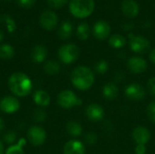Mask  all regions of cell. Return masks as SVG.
I'll return each mask as SVG.
<instances>
[{
	"label": "cell",
	"mask_w": 155,
	"mask_h": 154,
	"mask_svg": "<svg viewBox=\"0 0 155 154\" xmlns=\"http://www.w3.org/2000/svg\"><path fill=\"white\" fill-rule=\"evenodd\" d=\"M8 87L11 93L17 97L27 96L33 88L30 77L22 72H15L8 78Z\"/></svg>",
	"instance_id": "1"
},
{
	"label": "cell",
	"mask_w": 155,
	"mask_h": 154,
	"mask_svg": "<svg viewBox=\"0 0 155 154\" xmlns=\"http://www.w3.org/2000/svg\"><path fill=\"white\" fill-rule=\"evenodd\" d=\"M71 82L76 89L86 91L94 84V74L87 66L80 65L73 70L71 74Z\"/></svg>",
	"instance_id": "2"
},
{
	"label": "cell",
	"mask_w": 155,
	"mask_h": 154,
	"mask_svg": "<svg viewBox=\"0 0 155 154\" xmlns=\"http://www.w3.org/2000/svg\"><path fill=\"white\" fill-rule=\"evenodd\" d=\"M94 0H71L69 2V11L76 18H86L94 10Z\"/></svg>",
	"instance_id": "3"
},
{
	"label": "cell",
	"mask_w": 155,
	"mask_h": 154,
	"mask_svg": "<svg viewBox=\"0 0 155 154\" xmlns=\"http://www.w3.org/2000/svg\"><path fill=\"white\" fill-rule=\"evenodd\" d=\"M80 55V49L74 44H65L58 49V57L65 64L74 63Z\"/></svg>",
	"instance_id": "4"
},
{
	"label": "cell",
	"mask_w": 155,
	"mask_h": 154,
	"mask_svg": "<svg viewBox=\"0 0 155 154\" xmlns=\"http://www.w3.org/2000/svg\"><path fill=\"white\" fill-rule=\"evenodd\" d=\"M57 103L64 109H71L74 106L81 105L82 101L73 91L64 90L57 96Z\"/></svg>",
	"instance_id": "5"
},
{
	"label": "cell",
	"mask_w": 155,
	"mask_h": 154,
	"mask_svg": "<svg viewBox=\"0 0 155 154\" xmlns=\"http://www.w3.org/2000/svg\"><path fill=\"white\" fill-rule=\"evenodd\" d=\"M27 141L35 147L43 145L46 140V132L45 130L38 125L31 126L26 133Z\"/></svg>",
	"instance_id": "6"
},
{
	"label": "cell",
	"mask_w": 155,
	"mask_h": 154,
	"mask_svg": "<svg viewBox=\"0 0 155 154\" xmlns=\"http://www.w3.org/2000/svg\"><path fill=\"white\" fill-rule=\"evenodd\" d=\"M130 37V48L133 52L136 54H144L148 52L151 48L150 41L140 35H134L133 34H129Z\"/></svg>",
	"instance_id": "7"
},
{
	"label": "cell",
	"mask_w": 155,
	"mask_h": 154,
	"mask_svg": "<svg viewBox=\"0 0 155 154\" xmlns=\"http://www.w3.org/2000/svg\"><path fill=\"white\" fill-rule=\"evenodd\" d=\"M20 109V103L15 96L7 95L0 100V111L4 113L11 114Z\"/></svg>",
	"instance_id": "8"
},
{
	"label": "cell",
	"mask_w": 155,
	"mask_h": 154,
	"mask_svg": "<svg viewBox=\"0 0 155 154\" xmlns=\"http://www.w3.org/2000/svg\"><path fill=\"white\" fill-rule=\"evenodd\" d=\"M39 24L44 29L51 31L57 26L58 15L52 10H46L41 14L39 18Z\"/></svg>",
	"instance_id": "9"
},
{
	"label": "cell",
	"mask_w": 155,
	"mask_h": 154,
	"mask_svg": "<svg viewBox=\"0 0 155 154\" xmlns=\"http://www.w3.org/2000/svg\"><path fill=\"white\" fill-rule=\"evenodd\" d=\"M125 96L132 101H140L145 97L144 88L138 84H131L124 90Z\"/></svg>",
	"instance_id": "10"
},
{
	"label": "cell",
	"mask_w": 155,
	"mask_h": 154,
	"mask_svg": "<svg viewBox=\"0 0 155 154\" xmlns=\"http://www.w3.org/2000/svg\"><path fill=\"white\" fill-rule=\"evenodd\" d=\"M93 34H94V37L96 39L104 40L111 34V26L106 21L99 20L94 25Z\"/></svg>",
	"instance_id": "11"
},
{
	"label": "cell",
	"mask_w": 155,
	"mask_h": 154,
	"mask_svg": "<svg viewBox=\"0 0 155 154\" xmlns=\"http://www.w3.org/2000/svg\"><path fill=\"white\" fill-rule=\"evenodd\" d=\"M127 67L133 74H139L146 71L147 63L142 57L133 56L127 61Z\"/></svg>",
	"instance_id": "12"
},
{
	"label": "cell",
	"mask_w": 155,
	"mask_h": 154,
	"mask_svg": "<svg viewBox=\"0 0 155 154\" xmlns=\"http://www.w3.org/2000/svg\"><path fill=\"white\" fill-rule=\"evenodd\" d=\"M122 12L124 16L134 18L137 16L140 12L139 4L134 0H124L122 3Z\"/></svg>",
	"instance_id": "13"
},
{
	"label": "cell",
	"mask_w": 155,
	"mask_h": 154,
	"mask_svg": "<svg viewBox=\"0 0 155 154\" xmlns=\"http://www.w3.org/2000/svg\"><path fill=\"white\" fill-rule=\"evenodd\" d=\"M85 113L89 120L93 122H99L103 120L104 116V110L101 105L97 103H91L87 106Z\"/></svg>",
	"instance_id": "14"
},
{
	"label": "cell",
	"mask_w": 155,
	"mask_h": 154,
	"mask_svg": "<svg viewBox=\"0 0 155 154\" xmlns=\"http://www.w3.org/2000/svg\"><path fill=\"white\" fill-rule=\"evenodd\" d=\"M133 139L137 144L145 145L151 139V133L147 128L138 126L133 131Z\"/></svg>",
	"instance_id": "15"
},
{
	"label": "cell",
	"mask_w": 155,
	"mask_h": 154,
	"mask_svg": "<svg viewBox=\"0 0 155 154\" xmlns=\"http://www.w3.org/2000/svg\"><path fill=\"white\" fill-rule=\"evenodd\" d=\"M64 154H85V148L80 141H68L64 146Z\"/></svg>",
	"instance_id": "16"
},
{
	"label": "cell",
	"mask_w": 155,
	"mask_h": 154,
	"mask_svg": "<svg viewBox=\"0 0 155 154\" xmlns=\"http://www.w3.org/2000/svg\"><path fill=\"white\" fill-rule=\"evenodd\" d=\"M47 57V49L41 44L35 45L31 51V59L34 63L41 64Z\"/></svg>",
	"instance_id": "17"
},
{
	"label": "cell",
	"mask_w": 155,
	"mask_h": 154,
	"mask_svg": "<svg viewBox=\"0 0 155 154\" xmlns=\"http://www.w3.org/2000/svg\"><path fill=\"white\" fill-rule=\"evenodd\" d=\"M33 101L40 107H46L50 104L51 98L47 92L44 90H36L33 94Z\"/></svg>",
	"instance_id": "18"
},
{
	"label": "cell",
	"mask_w": 155,
	"mask_h": 154,
	"mask_svg": "<svg viewBox=\"0 0 155 154\" xmlns=\"http://www.w3.org/2000/svg\"><path fill=\"white\" fill-rule=\"evenodd\" d=\"M118 87L113 83H108L103 87V95L106 100L113 101L116 99L118 96Z\"/></svg>",
	"instance_id": "19"
},
{
	"label": "cell",
	"mask_w": 155,
	"mask_h": 154,
	"mask_svg": "<svg viewBox=\"0 0 155 154\" xmlns=\"http://www.w3.org/2000/svg\"><path fill=\"white\" fill-rule=\"evenodd\" d=\"M73 34V25L69 21H64L58 29V36L62 40H67Z\"/></svg>",
	"instance_id": "20"
},
{
	"label": "cell",
	"mask_w": 155,
	"mask_h": 154,
	"mask_svg": "<svg viewBox=\"0 0 155 154\" xmlns=\"http://www.w3.org/2000/svg\"><path fill=\"white\" fill-rule=\"evenodd\" d=\"M26 139H19L16 143L10 145L6 149L5 154H25V146L26 145Z\"/></svg>",
	"instance_id": "21"
},
{
	"label": "cell",
	"mask_w": 155,
	"mask_h": 154,
	"mask_svg": "<svg viewBox=\"0 0 155 154\" xmlns=\"http://www.w3.org/2000/svg\"><path fill=\"white\" fill-rule=\"evenodd\" d=\"M108 42H109V45L115 49L123 48L126 44L125 37L119 34H114L111 35Z\"/></svg>",
	"instance_id": "22"
},
{
	"label": "cell",
	"mask_w": 155,
	"mask_h": 154,
	"mask_svg": "<svg viewBox=\"0 0 155 154\" xmlns=\"http://www.w3.org/2000/svg\"><path fill=\"white\" fill-rule=\"evenodd\" d=\"M76 35L77 37L82 40V41H85L89 38L90 36V27L89 25L85 22L80 23L76 28Z\"/></svg>",
	"instance_id": "23"
},
{
	"label": "cell",
	"mask_w": 155,
	"mask_h": 154,
	"mask_svg": "<svg viewBox=\"0 0 155 154\" xmlns=\"http://www.w3.org/2000/svg\"><path fill=\"white\" fill-rule=\"evenodd\" d=\"M15 49L9 44H0V58L3 60H9L15 56Z\"/></svg>",
	"instance_id": "24"
},
{
	"label": "cell",
	"mask_w": 155,
	"mask_h": 154,
	"mask_svg": "<svg viewBox=\"0 0 155 154\" xmlns=\"http://www.w3.org/2000/svg\"><path fill=\"white\" fill-rule=\"evenodd\" d=\"M66 132L68 133V134H70L73 137H78L82 134L83 127L79 123L72 121L66 124Z\"/></svg>",
	"instance_id": "25"
},
{
	"label": "cell",
	"mask_w": 155,
	"mask_h": 154,
	"mask_svg": "<svg viewBox=\"0 0 155 154\" xmlns=\"http://www.w3.org/2000/svg\"><path fill=\"white\" fill-rule=\"evenodd\" d=\"M44 71L48 75H55L60 71V64L54 60H49L45 64Z\"/></svg>",
	"instance_id": "26"
},
{
	"label": "cell",
	"mask_w": 155,
	"mask_h": 154,
	"mask_svg": "<svg viewBox=\"0 0 155 154\" xmlns=\"http://www.w3.org/2000/svg\"><path fill=\"white\" fill-rule=\"evenodd\" d=\"M4 22L6 25V28H7V31L9 33H13L15 28H16V24L15 22V20L8 15H4Z\"/></svg>",
	"instance_id": "27"
},
{
	"label": "cell",
	"mask_w": 155,
	"mask_h": 154,
	"mask_svg": "<svg viewBox=\"0 0 155 154\" xmlns=\"http://www.w3.org/2000/svg\"><path fill=\"white\" fill-rule=\"evenodd\" d=\"M3 139H4V142H5V143H7V144H9V145H13V144H15V143L16 142L17 135H16V133H15V132L9 131V132H7V133L4 135Z\"/></svg>",
	"instance_id": "28"
},
{
	"label": "cell",
	"mask_w": 155,
	"mask_h": 154,
	"mask_svg": "<svg viewBox=\"0 0 155 154\" xmlns=\"http://www.w3.org/2000/svg\"><path fill=\"white\" fill-rule=\"evenodd\" d=\"M95 71L100 74H105L107 71H108V68H109V65H108V63L105 61V60H101L99 61L96 64H95Z\"/></svg>",
	"instance_id": "29"
},
{
	"label": "cell",
	"mask_w": 155,
	"mask_h": 154,
	"mask_svg": "<svg viewBox=\"0 0 155 154\" xmlns=\"http://www.w3.org/2000/svg\"><path fill=\"white\" fill-rule=\"evenodd\" d=\"M47 2V5L51 7V8H54V9H59V8H62L63 6H64L68 0H46Z\"/></svg>",
	"instance_id": "30"
},
{
	"label": "cell",
	"mask_w": 155,
	"mask_h": 154,
	"mask_svg": "<svg viewBox=\"0 0 155 154\" xmlns=\"http://www.w3.org/2000/svg\"><path fill=\"white\" fill-rule=\"evenodd\" d=\"M34 121L37 123H42L46 119V113L43 109H36L33 114Z\"/></svg>",
	"instance_id": "31"
},
{
	"label": "cell",
	"mask_w": 155,
	"mask_h": 154,
	"mask_svg": "<svg viewBox=\"0 0 155 154\" xmlns=\"http://www.w3.org/2000/svg\"><path fill=\"white\" fill-rule=\"evenodd\" d=\"M147 115L149 120L155 123V101H153L147 106Z\"/></svg>",
	"instance_id": "32"
},
{
	"label": "cell",
	"mask_w": 155,
	"mask_h": 154,
	"mask_svg": "<svg viewBox=\"0 0 155 154\" xmlns=\"http://www.w3.org/2000/svg\"><path fill=\"white\" fill-rule=\"evenodd\" d=\"M36 0H17L18 5L24 8H30L35 4Z\"/></svg>",
	"instance_id": "33"
},
{
	"label": "cell",
	"mask_w": 155,
	"mask_h": 154,
	"mask_svg": "<svg viewBox=\"0 0 155 154\" xmlns=\"http://www.w3.org/2000/svg\"><path fill=\"white\" fill-rule=\"evenodd\" d=\"M84 139L88 144H94L97 142V135L94 133H86Z\"/></svg>",
	"instance_id": "34"
},
{
	"label": "cell",
	"mask_w": 155,
	"mask_h": 154,
	"mask_svg": "<svg viewBox=\"0 0 155 154\" xmlns=\"http://www.w3.org/2000/svg\"><path fill=\"white\" fill-rule=\"evenodd\" d=\"M147 87H148L149 93L153 96H155V77H152L149 79V81L147 83Z\"/></svg>",
	"instance_id": "35"
},
{
	"label": "cell",
	"mask_w": 155,
	"mask_h": 154,
	"mask_svg": "<svg viewBox=\"0 0 155 154\" xmlns=\"http://www.w3.org/2000/svg\"><path fill=\"white\" fill-rule=\"evenodd\" d=\"M147 151V148L143 144H137L135 147V153L136 154H145Z\"/></svg>",
	"instance_id": "36"
},
{
	"label": "cell",
	"mask_w": 155,
	"mask_h": 154,
	"mask_svg": "<svg viewBox=\"0 0 155 154\" xmlns=\"http://www.w3.org/2000/svg\"><path fill=\"white\" fill-rule=\"evenodd\" d=\"M149 58H150V60H151V62H152V63L155 64V48L154 49H153V50L150 52Z\"/></svg>",
	"instance_id": "37"
},
{
	"label": "cell",
	"mask_w": 155,
	"mask_h": 154,
	"mask_svg": "<svg viewBox=\"0 0 155 154\" xmlns=\"http://www.w3.org/2000/svg\"><path fill=\"white\" fill-rule=\"evenodd\" d=\"M5 129V122L2 118H0V133H2Z\"/></svg>",
	"instance_id": "38"
},
{
	"label": "cell",
	"mask_w": 155,
	"mask_h": 154,
	"mask_svg": "<svg viewBox=\"0 0 155 154\" xmlns=\"http://www.w3.org/2000/svg\"><path fill=\"white\" fill-rule=\"evenodd\" d=\"M5 153V147H4V143L3 142L0 140V154Z\"/></svg>",
	"instance_id": "39"
},
{
	"label": "cell",
	"mask_w": 155,
	"mask_h": 154,
	"mask_svg": "<svg viewBox=\"0 0 155 154\" xmlns=\"http://www.w3.org/2000/svg\"><path fill=\"white\" fill-rule=\"evenodd\" d=\"M3 40H4V33H3V31L0 30V43H1Z\"/></svg>",
	"instance_id": "40"
}]
</instances>
